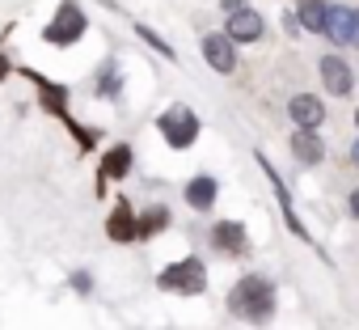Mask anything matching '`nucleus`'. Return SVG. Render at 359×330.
<instances>
[{"instance_id": "9d476101", "label": "nucleus", "mask_w": 359, "mask_h": 330, "mask_svg": "<svg viewBox=\"0 0 359 330\" xmlns=\"http://www.w3.org/2000/svg\"><path fill=\"white\" fill-rule=\"evenodd\" d=\"M224 34H229L233 43H258V39H262V18H258L254 9L237 5V9L229 13V26H224Z\"/></svg>"}, {"instance_id": "ddd939ff", "label": "nucleus", "mask_w": 359, "mask_h": 330, "mask_svg": "<svg viewBox=\"0 0 359 330\" xmlns=\"http://www.w3.org/2000/svg\"><path fill=\"white\" fill-rule=\"evenodd\" d=\"M106 233H110V242H135V212H131L127 199L114 204V212L106 220Z\"/></svg>"}, {"instance_id": "412c9836", "label": "nucleus", "mask_w": 359, "mask_h": 330, "mask_svg": "<svg viewBox=\"0 0 359 330\" xmlns=\"http://www.w3.org/2000/svg\"><path fill=\"white\" fill-rule=\"evenodd\" d=\"M9 72H13V64H9V55H5V51H0V81H5Z\"/></svg>"}, {"instance_id": "0eeeda50", "label": "nucleus", "mask_w": 359, "mask_h": 330, "mask_svg": "<svg viewBox=\"0 0 359 330\" xmlns=\"http://www.w3.org/2000/svg\"><path fill=\"white\" fill-rule=\"evenodd\" d=\"M203 60L216 68V72H233L237 68V43L229 34H203Z\"/></svg>"}, {"instance_id": "20e7f679", "label": "nucleus", "mask_w": 359, "mask_h": 330, "mask_svg": "<svg viewBox=\"0 0 359 330\" xmlns=\"http://www.w3.org/2000/svg\"><path fill=\"white\" fill-rule=\"evenodd\" d=\"M156 127H161V136H165V144L169 148H191L195 140H199V114L191 110V106H169L161 119H156Z\"/></svg>"}, {"instance_id": "2eb2a0df", "label": "nucleus", "mask_w": 359, "mask_h": 330, "mask_svg": "<svg viewBox=\"0 0 359 330\" xmlns=\"http://www.w3.org/2000/svg\"><path fill=\"white\" fill-rule=\"evenodd\" d=\"M127 174H131V144H114V148L102 157V183L127 178Z\"/></svg>"}, {"instance_id": "dca6fc26", "label": "nucleus", "mask_w": 359, "mask_h": 330, "mask_svg": "<svg viewBox=\"0 0 359 330\" xmlns=\"http://www.w3.org/2000/svg\"><path fill=\"white\" fill-rule=\"evenodd\" d=\"M325 13H330L325 0H300L296 22H304V30H309V34H321V30H325Z\"/></svg>"}, {"instance_id": "4be33fe9", "label": "nucleus", "mask_w": 359, "mask_h": 330, "mask_svg": "<svg viewBox=\"0 0 359 330\" xmlns=\"http://www.w3.org/2000/svg\"><path fill=\"white\" fill-rule=\"evenodd\" d=\"M351 216L359 220V191H351Z\"/></svg>"}, {"instance_id": "1a4fd4ad", "label": "nucleus", "mask_w": 359, "mask_h": 330, "mask_svg": "<svg viewBox=\"0 0 359 330\" xmlns=\"http://www.w3.org/2000/svg\"><path fill=\"white\" fill-rule=\"evenodd\" d=\"M287 114H292V123H296L300 131H317V127L325 123V106H321V98H313V93H296V98L287 102Z\"/></svg>"}, {"instance_id": "9b49d317", "label": "nucleus", "mask_w": 359, "mask_h": 330, "mask_svg": "<svg viewBox=\"0 0 359 330\" xmlns=\"http://www.w3.org/2000/svg\"><path fill=\"white\" fill-rule=\"evenodd\" d=\"M254 157H258V165H262V174H266V178H271V191H275V195H279V208H283V216H287V229H292V233H296V237H304V242H309V233H304V225H300V216H296V212H292V199H287V191H283V178H279V174H275V170H271V161H266V157H262V152H254Z\"/></svg>"}, {"instance_id": "6e6552de", "label": "nucleus", "mask_w": 359, "mask_h": 330, "mask_svg": "<svg viewBox=\"0 0 359 330\" xmlns=\"http://www.w3.org/2000/svg\"><path fill=\"white\" fill-rule=\"evenodd\" d=\"M321 81H325V89L334 98H346L355 89V72H351V64L342 55H321Z\"/></svg>"}, {"instance_id": "f3484780", "label": "nucleus", "mask_w": 359, "mask_h": 330, "mask_svg": "<svg viewBox=\"0 0 359 330\" xmlns=\"http://www.w3.org/2000/svg\"><path fill=\"white\" fill-rule=\"evenodd\" d=\"M165 225H169V208L156 204V208H148L144 216H135V237H156Z\"/></svg>"}, {"instance_id": "7ed1b4c3", "label": "nucleus", "mask_w": 359, "mask_h": 330, "mask_svg": "<svg viewBox=\"0 0 359 330\" xmlns=\"http://www.w3.org/2000/svg\"><path fill=\"white\" fill-rule=\"evenodd\" d=\"M85 30H89L85 9L76 5V0H60V9H55L51 26L43 30V39H47L51 47H72L76 39H85Z\"/></svg>"}, {"instance_id": "4468645a", "label": "nucleus", "mask_w": 359, "mask_h": 330, "mask_svg": "<svg viewBox=\"0 0 359 330\" xmlns=\"http://www.w3.org/2000/svg\"><path fill=\"white\" fill-rule=\"evenodd\" d=\"M216 178H208V174H199V178H191L187 183V204L195 208V212H212V204H216Z\"/></svg>"}, {"instance_id": "f257e3e1", "label": "nucleus", "mask_w": 359, "mask_h": 330, "mask_svg": "<svg viewBox=\"0 0 359 330\" xmlns=\"http://www.w3.org/2000/svg\"><path fill=\"white\" fill-rule=\"evenodd\" d=\"M229 309H233L241 322H254V326L271 322V317H275V284H271L266 275H245V279H237L233 292H229Z\"/></svg>"}, {"instance_id": "b1692460", "label": "nucleus", "mask_w": 359, "mask_h": 330, "mask_svg": "<svg viewBox=\"0 0 359 330\" xmlns=\"http://www.w3.org/2000/svg\"><path fill=\"white\" fill-rule=\"evenodd\" d=\"M355 123H359V114H355Z\"/></svg>"}, {"instance_id": "423d86ee", "label": "nucleus", "mask_w": 359, "mask_h": 330, "mask_svg": "<svg viewBox=\"0 0 359 330\" xmlns=\"http://www.w3.org/2000/svg\"><path fill=\"white\" fill-rule=\"evenodd\" d=\"M212 246L241 258V254H250V233H245L241 220H220V225H212Z\"/></svg>"}, {"instance_id": "6ab92c4d", "label": "nucleus", "mask_w": 359, "mask_h": 330, "mask_svg": "<svg viewBox=\"0 0 359 330\" xmlns=\"http://www.w3.org/2000/svg\"><path fill=\"white\" fill-rule=\"evenodd\" d=\"M135 34H140V39H144V43H148V47H156V51H161V55H165V60H177V55H173V47H169V43H165V39H161V34H156V30H148V26H144V22H140V26H135Z\"/></svg>"}, {"instance_id": "aec40b11", "label": "nucleus", "mask_w": 359, "mask_h": 330, "mask_svg": "<svg viewBox=\"0 0 359 330\" xmlns=\"http://www.w3.org/2000/svg\"><path fill=\"white\" fill-rule=\"evenodd\" d=\"M72 288H76V292H89V288H93V279H89V275H81V271H76V275H72Z\"/></svg>"}, {"instance_id": "f8f14e48", "label": "nucleus", "mask_w": 359, "mask_h": 330, "mask_svg": "<svg viewBox=\"0 0 359 330\" xmlns=\"http://www.w3.org/2000/svg\"><path fill=\"white\" fill-rule=\"evenodd\" d=\"M292 157L300 161V165H321V157H325V144H321V136L317 131H300L296 127V136H292Z\"/></svg>"}, {"instance_id": "a211bd4d", "label": "nucleus", "mask_w": 359, "mask_h": 330, "mask_svg": "<svg viewBox=\"0 0 359 330\" xmlns=\"http://www.w3.org/2000/svg\"><path fill=\"white\" fill-rule=\"evenodd\" d=\"M118 89H123V77H118L114 60H106V64H102V77H97V93H102V98H118Z\"/></svg>"}, {"instance_id": "f03ea898", "label": "nucleus", "mask_w": 359, "mask_h": 330, "mask_svg": "<svg viewBox=\"0 0 359 330\" xmlns=\"http://www.w3.org/2000/svg\"><path fill=\"white\" fill-rule=\"evenodd\" d=\"M156 288L161 292H177V296H199L208 288V267L203 258H177L169 263L161 275H156Z\"/></svg>"}, {"instance_id": "5701e85b", "label": "nucleus", "mask_w": 359, "mask_h": 330, "mask_svg": "<svg viewBox=\"0 0 359 330\" xmlns=\"http://www.w3.org/2000/svg\"><path fill=\"white\" fill-rule=\"evenodd\" d=\"M351 161H355V165H359V140H355V148H351Z\"/></svg>"}, {"instance_id": "39448f33", "label": "nucleus", "mask_w": 359, "mask_h": 330, "mask_svg": "<svg viewBox=\"0 0 359 330\" xmlns=\"http://www.w3.org/2000/svg\"><path fill=\"white\" fill-rule=\"evenodd\" d=\"M325 39H334L338 47H359V9H342V5H330L325 13Z\"/></svg>"}]
</instances>
